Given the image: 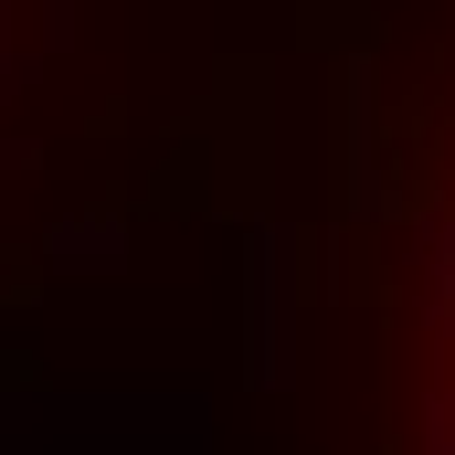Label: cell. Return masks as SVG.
<instances>
[{"instance_id": "1", "label": "cell", "mask_w": 455, "mask_h": 455, "mask_svg": "<svg viewBox=\"0 0 455 455\" xmlns=\"http://www.w3.org/2000/svg\"><path fill=\"white\" fill-rule=\"evenodd\" d=\"M413 180L435 223V286H445V371H455V32L413 85Z\"/></svg>"}]
</instances>
